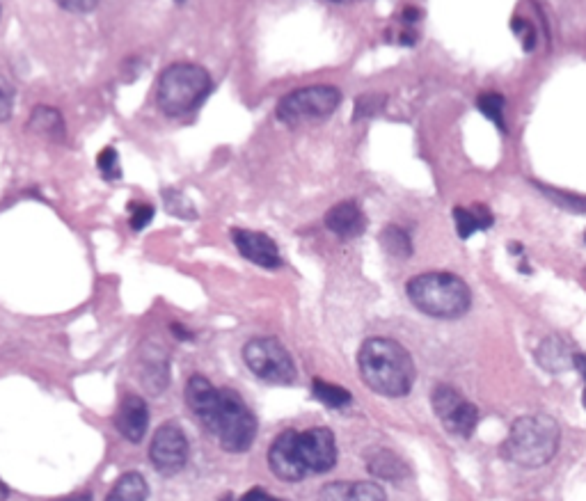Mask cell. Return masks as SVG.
<instances>
[{
  "mask_svg": "<svg viewBox=\"0 0 586 501\" xmlns=\"http://www.w3.org/2000/svg\"><path fill=\"white\" fill-rule=\"evenodd\" d=\"M186 403L209 433L218 437L229 453H245L257 437V417L234 389L213 387L204 376H193L186 385Z\"/></svg>",
  "mask_w": 586,
  "mask_h": 501,
  "instance_id": "cell-1",
  "label": "cell"
},
{
  "mask_svg": "<svg viewBox=\"0 0 586 501\" xmlns=\"http://www.w3.org/2000/svg\"><path fill=\"white\" fill-rule=\"evenodd\" d=\"M277 479L296 483L310 474H326L337 465V442L328 428H310V431H284L275 437L268 451Z\"/></svg>",
  "mask_w": 586,
  "mask_h": 501,
  "instance_id": "cell-2",
  "label": "cell"
},
{
  "mask_svg": "<svg viewBox=\"0 0 586 501\" xmlns=\"http://www.w3.org/2000/svg\"><path fill=\"white\" fill-rule=\"evenodd\" d=\"M360 376L376 394L401 399L415 383V362L399 341L367 339L358 353Z\"/></svg>",
  "mask_w": 586,
  "mask_h": 501,
  "instance_id": "cell-3",
  "label": "cell"
},
{
  "mask_svg": "<svg viewBox=\"0 0 586 501\" xmlns=\"http://www.w3.org/2000/svg\"><path fill=\"white\" fill-rule=\"evenodd\" d=\"M559 426L548 415L520 417L513 421L509 437L502 444V456L522 467L548 465L559 451Z\"/></svg>",
  "mask_w": 586,
  "mask_h": 501,
  "instance_id": "cell-4",
  "label": "cell"
},
{
  "mask_svg": "<svg viewBox=\"0 0 586 501\" xmlns=\"http://www.w3.org/2000/svg\"><path fill=\"white\" fill-rule=\"evenodd\" d=\"M406 293L419 312L433 318H461L472 305V293L451 273H422L408 282Z\"/></svg>",
  "mask_w": 586,
  "mask_h": 501,
  "instance_id": "cell-5",
  "label": "cell"
},
{
  "mask_svg": "<svg viewBox=\"0 0 586 501\" xmlns=\"http://www.w3.org/2000/svg\"><path fill=\"white\" fill-rule=\"evenodd\" d=\"M211 92L209 71L190 62H177L163 71L158 78L156 101L158 108L168 117H181L193 113Z\"/></svg>",
  "mask_w": 586,
  "mask_h": 501,
  "instance_id": "cell-6",
  "label": "cell"
},
{
  "mask_svg": "<svg viewBox=\"0 0 586 501\" xmlns=\"http://www.w3.org/2000/svg\"><path fill=\"white\" fill-rule=\"evenodd\" d=\"M243 362L259 380L271 385H291L296 380V364L275 337H257L243 346Z\"/></svg>",
  "mask_w": 586,
  "mask_h": 501,
  "instance_id": "cell-7",
  "label": "cell"
},
{
  "mask_svg": "<svg viewBox=\"0 0 586 501\" xmlns=\"http://www.w3.org/2000/svg\"><path fill=\"white\" fill-rule=\"evenodd\" d=\"M342 103V92L332 85H312L287 94L277 106L280 122L296 126L312 119H326Z\"/></svg>",
  "mask_w": 586,
  "mask_h": 501,
  "instance_id": "cell-8",
  "label": "cell"
},
{
  "mask_svg": "<svg viewBox=\"0 0 586 501\" xmlns=\"http://www.w3.org/2000/svg\"><path fill=\"white\" fill-rule=\"evenodd\" d=\"M433 410L442 421V426L458 437H470L479 424L477 405L463 399V396L449 385L435 387Z\"/></svg>",
  "mask_w": 586,
  "mask_h": 501,
  "instance_id": "cell-9",
  "label": "cell"
},
{
  "mask_svg": "<svg viewBox=\"0 0 586 501\" xmlns=\"http://www.w3.org/2000/svg\"><path fill=\"white\" fill-rule=\"evenodd\" d=\"M149 460L158 474L174 476L188 463V437L181 426L168 421L152 437L149 444Z\"/></svg>",
  "mask_w": 586,
  "mask_h": 501,
  "instance_id": "cell-10",
  "label": "cell"
},
{
  "mask_svg": "<svg viewBox=\"0 0 586 501\" xmlns=\"http://www.w3.org/2000/svg\"><path fill=\"white\" fill-rule=\"evenodd\" d=\"M234 245L245 259L252 261L261 268H280L282 257L280 250H277V243L271 236L261 232H250V229H234L232 232Z\"/></svg>",
  "mask_w": 586,
  "mask_h": 501,
  "instance_id": "cell-11",
  "label": "cell"
},
{
  "mask_svg": "<svg viewBox=\"0 0 586 501\" xmlns=\"http://www.w3.org/2000/svg\"><path fill=\"white\" fill-rule=\"evenodd\" d=\"M149 426V408L140 396L131 394L122 401L120 408L115 412V428L120 431L124 440L131 444H140L147 435Z\"/></svg>",
  "mask_w": 586,
  "mask_h": 501,
  "instance_id": "cell-12",
  "label": "cell"
},
{
  "mask_svg": "<svg viewBox=\"0 0 586 501\" xmlns=\"http://www.w3.org/2000/svg\"><path fill=\"white\" fill-rule=\"evenodd\" d=\"M326 227L332 234L342 238V241H351L358 238L367 229V216L360 209L358 202H342L335 204L326 213Z\"/></svg>",
  "mask_w": 586,
  "mask_h": 501,
  "instance_id": "cell-13",
  "label": "cell"
},
{
  "mask_svg": "<svg viewBox=\"0 0 586 501\" xmlns=\"http://www.w3.org/2000/svg\"><path fill=\"white\" fill-rule=\"evenodd\" d=\"M319 501H387L385 490L371 481H335L323 485Z\"/></svg>",
  "mask_w": 586,
  "mask_h": 501,
  "instance_id": "cell-14",
  "label": "cell"
},
{
  "mask_svg": "<svg viewBox=\"0 0 586 501\" xmlns=\"http://www.w3.org/2000/svg\"><path fill=\"white\" fill-rule=\"evenodd\" d=\"M367 469L374 479L383 481H406L410 476V467L406 465V460L399 458L390 449H378L371 453L367 460Z\"/></svg>",
  "mask_w": 586,
  "mask_h": 501,
  "instance_id": "cell-15",
  "label": "cell"
},
{
  "mask_svg": "<svg viewBox=\"0 0 586 501\" xmlns=\"http://www.w3.org/2000/svg\"><path fill=\"white\" fill-rule=\"evenodd\" d=\"M454 220H456V232L458 236L467 241L474 232H483V229H490L495 222L493 211L488 209L486 204H474L472 209H463V206H456L454 209Z\"/></svg>",
  "mask_w": 586,
  "mask_h": 501,
  "instance_id": "cell-16",
  "label": "cell"
},
{
  "mask_svg": "<svg viewBox=\"0 0 586 501\" xmlns=\"http://www.w3.org/2000/svg\"><path fill=\"white\" fill-rule=\"evenodd\" d=\"M28 129L39 135H46V138L51 140L65 138V122H62L60 110L49 106H37L33 110V115L28 119Z\"/></svg>",
  "mask_w": 586,
  "mask_h": 501,
  "instance_id": "cell-17",
  "label": "cell"
},
{
  "mask_svg": "<svg viewBox=\"0 0 586 501\" xmlns=\"http://www.w3.org/2000/svg\"><path fill=\"white\" fill-rule=\"evenodd\" d=\"M147 497H149V485L145 479H142V474L129 472L117 479L113 490L108 492L106 501H147Z\"/></svg>",
  "mask_w": 586,
  "mask_h": 501,
  "instance_id": "cell-18",
  "label": "cell"
},
{
  "mask_svg": "<svg viewBox=\"0 0 586 501\" xmlns=\"http://www.w3.org/2000/svg\"><path fill=\"white\" fill-rule=\"evenodd\" d=\"M380 245H383V250L390 254V257L399 261H406L413 257V250H415L413 241H410V234L397 225H390L383 229V234H380Z\"/></svg>",
  "mask_w": 586,
  "mask_h": 501,
  "instance_id": "cell-19",
  "label": "cell"
},
{
  "mask_svg": "<svg viewBox=\"0 0 586 501\" xmlns=\"http://www.w3.org/2000/svg\"><path fill=\"white\" fill-rule=\"evenodd\" d=\"M538 362H541L548 371H564L568 369V364L573 362V355L568 353L564 341L552 337L545 339L543 346L538 348Z\"/></svg>",
  "mask_w": 586,
  "mask_h": 501,
  "instance_id": "cell-20",
  "label": "cell"
},
{
  "mask_svg": "<svg viewBox=\"0 0 586 501\" xmlns=\"http://www.w3.org/2000/svg\"><path fill=\"white\" fill-rule=\"evenodd\" d=\"M312 392L316 399H319L323 405H328L332 410H339V408H346V405L353 403V396L348 389H344L342 385H332L326 383V380H319L316 378L312 383Z\"/></svg>",
  "mask_w": 586,
  "mask_h": 501,
  "instance_id": "cell-21",
  "label": "cell"
},
{
  "mask_svg": "<svg viewBox=\"0 0 586 501\" xmlns=\"http://www.w3.org/2000/svg\"><path fill=\"white\" fill-rule=\"evenodd\" d=\"M477 106L483 115H486L490 122L497 124V129H502L506 133V124H504V106L506 101L502 94L497 92H483L477 99Z\"/></svg>",
  "mask_w": 586,
  "mask_h": 501,
  "instance_id": "cell-22",
  "label": "cell"
},
{
  "mask_svg": "<svg viewBox=\"0 0 586 501\" xmlns=\"http://www.w3.org/2000/svg\"><path fill=\"white\" fill-rule=\"evenodd\" d=\"M97 167L101 172V177L106 181H117L122 177V167H120V154H117L115 147H106L101 154L97 156Z\"/></svg>",
  "mask_w": 586,
  "mask_h": 501,
  "instance_id": "cell-23",
  "label": "cell"
},
{
  "mask_svg": "<svg viewBox=\"0 0 586 501\" xmlns=\"http://www.w3.org/2000/svg\"><path fill=\"white\" fill-rule=\"evenodd\" d=\"M163 200L168 204V211L177 218H195V211L179 190H163Z\"/></svg>",
  "mask_w": 586,
  "mask_h": 501,
  "instance_id": "cell-24",
  "label": "cell"
},
{
  "mask_svg": "<svg viewBox=\"0 0 586 501\" xmlns=\"http://www.w3.org/2000/svg\"><path fill=\"white\" fill-rule=\"evenodd\" d=\"M385 94H364L358 101H355V119L378 115L385 106Z\"/></svg>",
  "mask_w": 586,
  "mask_h": 501,
  "instance_id": "cell-25",
  "label": "cell"
},
{
  "mask_svg": "<svg viewBox=\"0 0 586 501\" xmlns=\"http://www.w3.org/2000/svg\"><path fill=\"white\" fill-rule=\"evenodd\" d=\"M154 206L152 204H145V202H131L129 204V222L131 227L140 232V229H145L149 222L154 220Z\"/></svg>",
  "mask_w": 586,
  "mask_h": 501,
  "instance_id": "cell-26",
  "label": "cell"
},
{
  "mask_svg": "<svg viewBox=\"0 0 586 501\" xmlns=\"http://www.w3.org/2000/svg\"><path fill=\"white\" fill-rule=\"evenodd\" d=\"M12 108H14V90L12 85L0 76V122H7L12 117Z\"/></svg>",
  "mask_w": 586,
  "mask_h": 501,
  "instance_id": "cell-27",
  "label": "cell"
},
{
  "mask_svg": "<svg viewBox=\"0 0 586 501\" xmlns=\"http://www.w3.org/2000/svg\"><path fill=\"white\" fill-rule=\"evenodd\" d=\"M513 30H516V33L525 39V49L532 51L534 44H536V33H534V28L529 26V21L527 19H513Z\"/></svg>",
  "mask_w": 586,
  "mask_h": 501,
  "instance_id": "cell-28",
  "label": "cell"
},
{
  "mask_svg": "<svg viewBox=\"0 0 586 501\" xmlns=\"http://www.w3.org/2000/svg\"><path fill=\"white\" fill-rule=\"evenodd\" d=\"M60 7L69 12H90L97 7V3H90V0H76V3H71V0H60Z\"/></svg>",
  "mask_w": 586,
  "mask_h": 501,
  "instance_id": "cell-29",
  "label": "cell"
},
{
  "mask_svg": "<svg viewBox=\"0 0 586 501\" xmlns=\"http://www.w3.org/2000/svg\"><path fill=\"white\" fill-rule=\"evenodd\" d=\"M239 501H282V499H275L273 495H268V492L261 488H252L250 492H245Z\"/></svg>",
  "mask_w": 586,
  "mask_h": 501,
  "instance_id": "cell-30",
  "label": "cell"
},
{
  "mask_svg": "<svg viewBox=\"0 0 586 501\" xmlns=\"http://www.w3.org/2000/svg\"><path fill=\"white\" fill-rule=\"evenodd\" d=\"M573 364H575L577 369H580V373H582L584 380H586V355H582V353L573 355ZM584 405H586V387H584Z\"/></svg>",
  "mask_w": 586,
  "mask_h": 501,
  "instance_id": "cell-31",
  "label": "cell"
},
{
  "mask_svg": "<svg viewBox=\"0 0 586 501\" xmlns=\"http://www.w3.org/2000/svg\"><path fill=\"white\" fill-rule=\"evenodd\" d=\"M51 501H92V495L90 492H81V495H69L62 499H51Z\"/></svg>",
  "mask_w": 586,
  "mask_h": 501,
  "instance_id": "cell-32",
  "label": "cell"
},
{
  "mask_svg": "<svg viewBox=\"0 0 586 501\" xmlns=\"http://www.w3.org/2000/svg\"><path fill=\"white\" fill-rule=\"evenodd\" d=\"M172 330H174V334H177L179 339H193V334H190L186 328H181L179 323H172Z\"/></svg>",
  "mask_w": 586,
  "mask_h": 501,
  "instance_id": "cell-33",
  "label": "cell"
},
{
  "mask_svg": "<svg viewBox=\"0 0 586 501\" xmlns=\"http://www.w3.org/2000/svg\"><path fill=\"white\" fill-rule=\"evenodd\" d=\"M584 241H586V234H584Z\"/></svg>",
  "mask_w": 586,
  "mask_h": 501,
  "instance_id": "cell-34",
  "label": "cell"
}]
</instances>
